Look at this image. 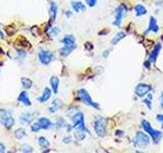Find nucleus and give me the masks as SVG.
<instances>
[{
	"label": "nucleus",
	"mask_w": 163,
	"mask_h": 153,
	"mask_svg": "<svg viewBox=\"0 0 163 153\" xmlns=\"http://www.w3.org/2000/svg\"><path fill=\"white\" fill-rule=\"evenodd\" d=\"M141 124H142L143 130H144V131H145L146 133H148V135H149L151 138H152L153 142H154L155 144H157V143L160 142L161 139H162V137H163L162 132L157 131V130L153 129L152 127H151V125L149 124V121H147L146 120H143Z\"/></svg>",
	"instance_id": "1"
},
{
	"label": "nucleus",
	"mask_w": 163,
	"mask_h": 153,
	"mask_svg": "<svg viewBox=\"0 0 163 153\" xmlns=\"http://www.w3.org/2000/svg\"><path fill=\"white\" fill-rule=\"evenodd\" d=\"M94 130L99 137H104L107 133V120L103 116H96L94 120Z\"/></svg>",
	"instance_id": "2"
},
{
	"label": "nucleus",
	"mask_w": 163,
	"mask_h": 153,
	"mask_svg": "<svg viewBox=\"0 0 163 153\" xmlns=\"http://www.w3.org/2000/svg\"><path fill=\"white\" fill-rule=\"evenodd\" d=\"M0 125H2L6 129H11L14 126V118L9 110H0Z\"/></svg>",
	"instance_id": "3"
},
{
	"label": "nucleus",
	"mask_w": 163,
	"mask_h": 153,
	"mask_svg": "<svg viewBox=\"0 0 163 153\" xmlns=\"http://www.w3.org/2000/svg\"><path fill=\"white\" fill-rule=\"evenodd\" d=\"M77 94H79V98H80V100L84 103V104H86L88 106H91L93 107V108H95L97 110H99L100 109V106L98 103H96L93 101V99L92 97L90 96V94L88 93V91L87 90H85V89H80L79 91H77Z\"/></svg>",
	"instance_id": "4"
},
{
	"label": "nucleus",
	"mask_w": 163,
	"mask_h": 153,
	"mask_svg": "<svg viewBox=\"0 0 163 153\" xmlns=\"http://www.w3.org/2000/svg\"><path fill=\"white\" fill-rule=\"evenodd\" d=\"M150 143H151V139L147 134L143 132H138L136 134L135 139H134V144L136 147L145 148L147 145H149Z\"/></svg>",
	"instance_id": "5"
},
{
	"label": "nucleus",
	"mask_w": 163,
	"mask_h": 153,
	"mask_svg": "<svg viewBox=\"0 0 163 153\" xmlns=\"http://www.w3.org/2000/svg\"><path fill=\"white\" fill-rule=\"evenodd\" d=\"M72 128L73 129H82V130H87L86 125H85V116L84 113L81 111H77L75 114L72 116Z\"/></svg>",
	"instance_id": "6"
},
{
	"label": "nucleus",
	"mask_w": 163,
	"mask_h": 153,
	"mask_svg": "<svg viewBox=\"0 0 163 153\" xmlns=\"http://www.w3.org/2000/svg\"><path fill=\"white\" fill-rule=\"evenodd\" d=\"M38 58L40 62L44 66H48V64L55 59L54 54L49 50H40L38 52Z\"/></svg>",
	"instance_id": "7"
},
{
	"label": "nucleus",
	"mask_w": 163,
	"mask_h": 153,
	"mask_svg": "<svg viewBox=\"0 0 163 153\" xmlns=\"http://www.w3.org/2000/svg\"><path fill=\"white\" fill-rule=\"evenodd\" d=\"M151 90H152V86L149 85V84L140 83L137 85V87H136L135 94L139 97H144L148 93H150Z\"/></svg>",
	"instance_id": "8"
},
{
	"label": "nucleus",
	"mask_w": 163,
	"mask_h": 153,
	"mask_svg": "<svg viewBox=\"0 0 163 153\" xmlns=\"http://www.w3.org/2000/svg\"><path fill=\"white\" fill-rule=\"evenodd\" d=\"M125 13H126V8H125V6L123 5H119L117 8H116L115 17H114V22H113V25L115 27H120Z\"/></svg>",
	"instance_id": "9"
},
{
	"label": "nucleus",
	"mask_w": 163,
	"mask_h": 153,
	"mask_svg": "<svg viewBox=\"0 0 163 153\" xmlns=\"http://www.w3.org/2000/svg\"><path fill=\"white\" fill-rule=\"evenodd\" d=\"M33 120H34V114L32 112H30V111L22 112L21 114V116H19V121H21V124L25 125V126L32 124Z\"/></svg>",
	"instance_id": "10"
},
{
	"label": "nucleus",
	"mask_w": 163,
	"mask_h": 153,
	"mask_svg": "<svg viewBox=\"0 0 163 153\" xmlns=\"http://www.w3.org/2000/svg\"><path fill=\"white\" fill-rule=\"evenodd\" d=\"M17 101L22 103L25 106H31L32 105V102L30 100V97H29V93L27 91H22L19 93L18 97H17Z\"/></svg>",
	"instance_id": "11"
},
{
	"label": "nucleus",
	"mask_w": 163,
	"mask_h": 153,
	"mask_svg": "<svg viewBox=\"0 0 163 153\" xmlns=\"http://www.w3.org/2000/svg\"><path fill=\"white\" fill-rule=\"evenodd\" d=\"M61 43L64 46H72V47H77L76 44V37L73 35H65L61 39Z\"/></svg>",
	"instance_id": "12"
},
{
	"label": "nucleus",
	"mask_w": 163,
	"mask_h": 153,
	"mask_svg": "<svg viewBox=\"0 0 163 153\" xmlns=\"http://www.w3.org/2000/svg\"><path fill=\"white\" fill-rule=\"evenodd\" d=\"M38 124L40 125L41 129H44V130H49L53 127L52 121L47 117H40L38 120Z\"/></svg>",
	"instance_id": "13"
},
{
	"label": "nucleus",
	"mask_w": 163,
	"mask_h": 153,
	"mask_svg": "<svg viewBox=\"0 0 163 153\" xmlns=\"http://www.w3.org/2000/svg\"><path fill=\"white\" fill-rule=\"evenodd\" d=\"M160 50H161V44H156V45H155L153 51L151 52V54L149 56V59H148V61L150 63L155 62V60L157 59L159 53H160Z\"/></svg>",
	"instance_id": "14"
},
{
	"label": "nucleus",
	"mask_w": 163,
	"mask_h": 153,
	"mask_svg": "<svg viewBox=\"0 0 163 153\" xmlns=\"http://www.w3.org/2000/svg\"><path fill=\"white\" fill-rule=\"evenodd\" d=\"M50 97H51V90L49 89V88H45L44 91H43V93L41 94V96H39L38 97V102H40V103H45V102H47Z\"/></svg>",
	"instance_id": "15"
},
{
	"label": "nucleus",
	"mask_w": 163,
	"mask_h": 153,
	"mask_svg": "<svg viewBox=\"0 0 163 153\" xmlns=\"http://www.w3.org/2000/svg\"><path fill=\"white\" fill-rule=\"evenodd\" d=\"M62 105H63V103L61 100H59V99H54V100L52 101L51 106L48 108V111L51 112V113L56 112L58 109H60L61 107H62Z\"/></svg>",
	"instance_id": "16"
},
{
	"label": "nucleus",
	"mask_w": 163,
	"mask_h": 153,
	"mask_svg": "<svg viewBox=\"0 0 163 153\" xmlns=\"http://www.w3.org/2000/svg\"><path fill=\"white\" fill-rule=\"evenodd\" d=\"M58 12V6L55 2H51L50 3V22H53L55 21L56 15Z\"/></svg>",
	"instance_id": "17"
},
{
	"label": "nucleus",
	"mask_w": 163,
	"mask_h": 153,
	"mask_svg": "<svg viewBox=\"0 0 163 153\" xmlns=\"http://www.w3.org/2000/svg\"><path fill=\"white\" fill-rule=\"evenodd\" d=\"M49 82H50V86H51V89L53 91V93L56 94L58 92V87H59V79H58L57 76H53L50 78Z\"/></svg>",
	"instance_id": "18"
},
{
	"label": "nucleus",
	"mask_w": 163,
	"mask_h": 153,
	"mask_svg": "<svg viewBox=\"0 0 163 153\" xmlns=\"http://www.w3.org/2000/svg\"><path fill=\"white\" fill-rule=\"evenodd\" d=\"M159 30V27L157 25V21L155 17H150V22H149V28L147 30V33L148 32H153V33H157Z\"/></svg>",
	"instance_id": "19"
},
{
	"label": "nucleus",
	"mask_w": 163,
	"mask_h": 153,
	"mask_svg": "<svg viewBox=\"0 0 163 153\" xmlns=\"http://www.w3.org/2000/svg\"><path fill=\"white\" fill-rule=\"evenodd\" d=\"M76 48L77 47H72V46H64L63 45V47L59 49V54L62 57H67V56H68L69 54H71V53L75 50Z\"/></svg>",
	"instance_id": "20"
},
{
	"label": "nucleus",
	"mask_w": 163,
	"mask_h": 153,
	"mask_svg": "<svg viewBox=\"0 0 163 153\" xmlns=\"http://www.w3.org/2000/svg\"><path fill=\"white\" fill-rule=\"evenodd\" d=\"M72 7L73 10L77 11V12L86 10V6H85L84 3H82L81 1H72Z\"/></svg>",
	"instance_id": "21"
},
{
	"label": "nucleus",
	"mask_w": 163,
	"mask_h": 153,
	"mask_svg": "<svg viewBox=\"0 0 163 153\" xmlns=\"http://www.w3.org/2000/svg\"><path fill=\"white\" fill-rule=\"evenodd\" d=\"M135 13L137 17H142L147 13V8L142 4H138L135 6Z\"/></svg>",
	"instance_id": "22"
},
{
	"label": "nucleus",
	"mask_w": 163,
	"mask_h": 153,
	"mask_svg": "<svg viewBox=\"0 0 163 153\" xmlns=\"http://www.w3.org/2000/svg\"><path fill=\"white\" fill-rule=\"evenodd\" d=\"M86 132L87 130H82V129H76L75 137L77 141H83L86 138Z\"/></svg>",
	"instance_id": "23"
},
{
	"label": "nucleus",
	"mask_w": 163,
	"mask_h": 153,
	"mask_svg": "<svg viewBox=\"0 0 163 153\" xmlns=\"http://www.w3.org/2000/svg\"><path fill=\"white\" fill-rule=\"evenodd\" d=\"M126 36V33H125V32H119V33H117L113 38H112V40H111L112 45L117 44L118 42H119V41H121Z\"/></svg>",
	"instance_id": "24"
},
{
	"label": "nucleus",
	"mask_w": 163,
	"mask_h": 153,
	"mask_svg": "<svg viewBox=\"0 0 163 153\" xmlns=\"http://www.w3.org/2000/svg\"><path fill=\"white\" fill-rule=\"evenodd\" d=\"M38 143H39V145H40L41 148H48L49 145H50V142L48 141L47 138H45V137H43V136L39 137Z\"/></svg>",
	"instance_id": "25"
},
{
	"label": "nucleus",
	"mask_w": 163,
	"mask_h": 153,
	"mask_svg": "<svg viewBox=\"0 0 163 153\" xmlns=\"http://www.w3.org/2000/svg\"><path fill=\"white\" fill-rule=\"evenodd\" d=\"M22 85L24 87V89L29 90L33 86V81L29 78H22Z\"/></svg>",
	"instance_id": "26"
},
{
	"label": "nucleus",
	"mask_w": 163,
	"mask_h": 153,
	"mask_svg": "<svg viewBox=\"0 0 163 153\" xmlns=\"http://www.w3.org/2000/svg\"><path fill=\"white\" fill-rule=\"evenodd\" d=\"M14 136L18 140H22V139H24V138L27 136V132H26V130L25 129H17V131L14 132Z\"/></svg>",
	"instance_id": "27"
},
{
	"label": "nucleus",
	"mask_w": 163,
	"mask_h": 153,
	"mask_svg": "<svg viewBox=\"0 0 163 153\" xmlns=\"http://www.w3.org/2000/svg\"><path fill=\"white\" fill-rule=\"evenodd\" d=\"M152 99H153V96L150 93H148L147 94V98H145L144 100H143V102L148 106L149 109H152Z\"/></svg>",
	"instance_id": "28"
},
{
	"label": "nucleus",
	"mask_w": 163,
	"mask_h": 153,
	"mask_svg": "<svg viewBox=\"0 0 163 153\" xmlns=\"http://www.w3.org/2000/svg\"><path fill=\"white\" fill-rule=\"evenodd\" d=\"M55 125H56V127L58 129H61V128H63V127H65V126H67V122H65V120H64L63 117L59 116V117L56 118Z\"/></svg>",
	"instance_id": "29"
},
{
	"label": "nucleus",
	"mask_w": 163,
	"mask_h": 153,
	"mask_svg": "<svg viewBox=\"0 0 163 153\" xmlns=\"http://www.w3.org/2000/svg\"><path fill=\"white\" fill-rule=\"evenodd\" d=\"M21 151L25 153H32L34 151V149L32 146H30V145H22L21 147Z\"/></svg>",
	"instance_id": "30"
},
{
	"label": "nucleus",
	"mask_w": 163,
	"mask_h": 153,
	"mask_svg": "<svg viewBox=\"0 0 163 153\" xmlns=\"http://www.w3.org/2000/svg\"><path fill=\"white\" fill-rule=\"evenodd\" d=\"M31 130H32L33 133H38L39 131H40L41 127H40V125L38 124V121L35 122V124H33L32 126H31Z\"/></svg>",
	"instance_id": "31"
},
{
	"label": "nucleus",
	"mask_w": 163,
	"mask_h": 153,
	"mask_svg": "<svg viewBox=\"0 0 163 153\" xmlns=\"http://www.w3.org/2000/svg\"><path fill=\"white\" fill-rule=\"evenodd\" d=\"M59 33H60V29L58 28V27H52L51 30H50V35L52 36H57Z\"/></svg>",
	"instance_id": "32"
},
{
	"label": "nucleus",
	"mask_w": 163,
	"mask_h": 153,
	"mask_svg": "<svg viewBox=\"0 0 163 153\" xmlns=\"http://www.w3.org/2000/svg\"><path fill=\"white\" fill-rule=\"evenodd\" d=\"M17 53L18 59L24 60V59L26 58V56H27V52H26V51H24V50H17Z\"/></svg>",
	"instance_id": "33"
},
{
	"label": "nucleus",
	"mask_w": 163,
	"mask_h": 153,
	"mask_svg": "<svg viewBox=\"0 0 163 153\" xmlns=\"http://www.w3.org/2000/svg\"><path fill=\"white\" fill-rule=\"evenodd\" d=\"M85 1H86L87 5L90 7H94L97 4V0H85Z\"/></svg>",
	"instance_id": "34"
},
{
	"label": "nucleus",
	"mask_w": 163,
	"mask_h": 153,
	"mask_svg": "<svg viewBox=\"0 0 163 153\" xmlns=\"http://www.w3.org/2000/svg\"><path fill=\"white\" fill-rule=\"evenodd\" d=\"M72 142V137L71 136H67V137H64L63 138V143L64 144H68Z\"/></svg>",
	"instance_id": "35"
},
{
	"label": "nucleus",
	"mask_w": 163,
	"mask_h": 153,
	"mask_svg": "<svg viewBox=\"0 0 163 153\" xmlns=\"http://www.w3.org/2000/svg\"><path fill=\"white\" fill-rule=\"evenodd\" d=\"M156 118H157L158 121H160L162 124V128H163V114H158V116H156Z\"/></svg>",
	"instance_id": "36"
},
{
	"label": "nucleus",
	"mask_w": 163,
	"mask_h": 153,
	"mask_svg": "<svg viewBox=\"0 0 163 153\" xmlns=\"http://www.w3.org/2000/svg\"><path fill=\"white\" fill-rule=\"evenodd\" d=\"M159 102H160V106H161V108L163 109V92H162L161 95H160V98H159Z\"/></svg>",
	"instance_id": "37"
},
{
	"label": "nucleus",
	"mask_w": 163,
	"mask_h": 153,
	"mask_svg": "<svg viewBox=\"0 0 163 153\" xmlns=\"http://www.w3.org/2000/svg\"><path fill=\"white\" fill-rule=\"evenodd\" d=\"M5 152V146L2 143H0V153Z\"/></svg>",
	"instance_id": "38"
},
{
	"label": "nucleus",
	"mask_w": 163,
	"mask_h": 153,
	"mask_svg": "<svg viewBox=\"0 0 163 153\" xmlns=\"http://www.w3.org/2000/svg\"><path fill=\"white\" fill-rule=\"evenodd\" d=\"M103 57H104V58H107V57H108V55H109V50H105V51H104L103 52Z\"/></svg>",
	"instance_id": "39"
},
{
	"label": "nucleus",
	"mask_w": 163,
	"mask_h": 153,
	"mask_svg": "<svg viewBox=\"0 0 163 153\" xmlns=\"http://www.w3.org/2000/svg\"><path fill=\"white\" fill-rule=\"evenodd\" d=\"M65 14H67V17H71L72 15V13L71 12V11H67V12H65Z\"/></svg>",
	"instance_id": "40"
},
{
	"label": "nucleus",
	"mask_w": 163,
	"mask_h": 153,
	"mask_svg": "<svg viewBox=\"0 0 163 153\" xmlns=\"http://www.w3.org/2000/svg\"><path fill=\"white\" fill-rule=\"evenodd\" d=\"M0 38H1V39H3V38H4V34L2 33L1 30H0Z\"/></svg>",
	"instance_id": "41"
}]
</instances>
